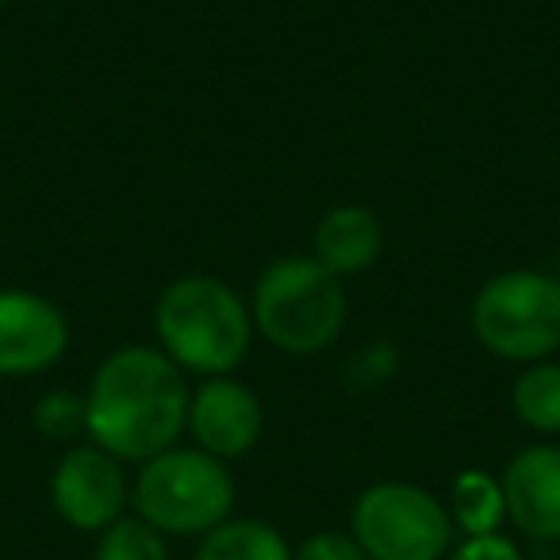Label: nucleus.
<instances>
[{
  "label": "nucleus",
  "mask_w": 560,
  "mask_h": 560,
  "mask_svg": "<svg viewBox=\"0 0 560 560\" xmlns=\"http://www.w3.org/2000/svg\"><path fill=\"white\" fill-rule=\"evenodd\" d=\"M154 330L162 353L196 376H231L246 361L254 315L246 300L219 277L188 272L158 296Z\"/></svg>",
  "instance_id": "obj_2"
},
{
  "label": "nucleus",
  "mask_w": 560,
  "mask_h": 560,
  "mask_svg": "<svg viewBox=\"0 0 560 560\" xmlns=\"http://www.w3.org/2000/svg\"><path fill=\"white\" fill-rule=\"evenodd\" d=\"M131 503L162 537H203L231 518L234 476L226 460L173 445L139 468Z\"/></svg>",
  "instance_id": "obj_4"
},
{
  "label": "nucleus",
  "mask_w": 560,
  "mask_h": 560,
  "mask_svg": "<svg viewBox=\"0 0 560 560\" xmlns=\"http://www.w3.org/2000/svg\"><path fill=\"white\" fill-rule=\"evenodd\" d=\"M450 518L465 537L499 534L506 518V499L503 483L483 468H468L453 480L450 488Z\"/></svg>",
  "instance_id": "obj_13"
},
{
  "label": "nucleus",
  "mask_w": 560,
  "mask_h": 560,
  "mask_svg": "<svg viewBox=\"0 0 560 560\" xmlns=\"http://www.w3.org/2000/svg\"><path fill=\"white\" fill-rule=\"evenodd\" d=\"M188 384L185 373L154 346H124L96 369L89 384L85 434L127 465H147L150 457L173 450L188 430Z\"/></svg>",
  "instance_id": "obj_1"
},
{
  "label": "nucleus",
  "mask_w": 560,
  "mask_h": 560,
  "mask_svg": "<svg viewBox=\"0 0 560 560\" xmlns=\"http://www.w3.org/2000/svg\"><path fill=\"white\" fill-rule=\"evenodd\" d=\"M292 560H369L365 549L353 541L350 534H338V529H323V534L307 537L296 549Z\"/></svg>",
  "instance_id": "obj_17"
},
{
  "label": "nucleus",
  "mask_w": 560,
  "mask_h": 560,
  "mask_svg": "<svg viewBox=\"0 0 560 560\" xmlns=\"http://www.w3.org/2000/svg\"><path fill=\"white\" fill-rule=\"evenodd\" d=\"M472 330L495 358L545 361L560 350V280L534 269L491 277L472 304Z\"/></svg>",
  "instance_id": "obj_5"
},
{
  "label": "nucleus",
  "mask_w": 560,
  "mask_h": 560,
  "mask_svg": "<svg viewBox=\"0 0 560 560\" xmlns=\"http://www.w3.org/2000/svg\"><path fill=\"white\" fill-rule=\"evenodd\" d=\"M450 506L419 483L384 480L358 495L350 537L369 560H442L453 549Z\"/></svg>",
  "instance_id": "obj_6"
},
{
  "label": "nucleus",
  "mask_w": 560,
  "mask_h": 560,
  "mask_svg": "<svg viewBox=\"0 0 560 560\" xmlns=\"http://www.w3.org/2000/svg\"><path fill=\"white\" fill-rule=\"evenodd\" d=\"M384 226L361 203H342L330 208L315 226V261L327 265L335 277H358L381 257Z\"/></svg>",
  "instance_id": "obj_11"
},
{
  "label": "nucleus",
  "mask_w": 560,
  "mask_h": 560,
  "mask_svg": "<svg viewBox=\"0 0 560 560\" xmlns=\"http://www.w3.org/2000/svg\"><path fill=\"white\" fill-rule=\"evenodd\" d=\"M4 4H9V0H0V9H4Z\"/></svg>",
  "instance_id": "obj_19"
},
{
  "label": "nucleus",
  "mask_w": 560,
  "mask_h": 560,
  "mask_svg": "<svg viewBox=\"0 0 560 560\" xmlns=\"http://www.w3.org/2000/svg\"><path fill=\"white\" fill-rule=\"evenodd\" d=\"M93 560H170V545L158 534L150 522L135 518H119L96 537V557Z\"/></svg>",
  "instance_id": "obj_15"
},
{
  "label": "nucleus",
  "mask_w": 560,
  "mask_h": 560,
  "mask_svg": "<svg viewBox=\"0 0 560 560\" xmlns=\"http://www.w3.org/2000/svg\"><path fill=\"white\" fill-rule=\"evenodd\" d=\"M70 350V323L39 292L0 289V376H35Z\"/></svg>",
  "instance_id": "obj_8"
},
{
  "label": "nucleus",
  "mask_w": 560,
  "mask_h": 560,
  "mask_svg": "<svg viewBox=\"0 0 560 560\" xmlns=\"http://www.w3.org/2000/svg\"><path fill=\"white\" fill-rule=\"evenodd\" d=\"M188 430L196 438V450L219 460H234L246 457L261 442L265 411L246 384L231 381V376H211L208 384L192 392Z\"/></svg>",
  "instance_id": "obj_9"
},
{
  "label": "nucleus",
  "mask_w": 560,
  "mask_h": 560,
  "mask_svg": "<svg viewBox=\"0 0 560 560\" xmlns=\"http://www.w3.org/2000/svg\"><path fill=\"white\" fill-rule=\"evenodd\" d=\"M506 518L534 541H560V445H526L499 476Z\"/></svg>",
  "instance_id": "obj_10"
},
{
  "label": "nucleus",
  "mask_w": 560,
  "mask_h": 560,
  "mask_svg": "<svg viewBox=\"0 0 560 560\" xmlns=\"http://www.w3.org/2000/svg\"><path fill=\"white\" fill-rule=\"evenodd\" d=\"M450 560H522V549L506 534H480L465 537Z\"/></svg>",
  "instance_id": "obj_18"
},
{
  "label": "nucleus",
  "mask_w": 560,
  "mask_h": 560,
  "mask_svg": "<svg viewBox=\"0 0 560 560\" xmlns=\"http://www.w3.org/2000/svg\"><path fill=\"white\" fill-rule=\"evenodd\" d=\"M254 330L284 353H319L346 327L342 277L315 257H284L261 272L254 289Z\"/></svg>",
  "instance_id": "obj_3"
},
{
  "label": "nucleus",
  "mask_w": 560,
  "mask_h": 560,
  "mask_svg": "<svg viewBox=\"0 0 560 560\" xmlns=\"http://www.w3.org/2000/svg\"><path fill=\"white\" fill-rule=\"evenodd\" d=\"M131 503L124 460L101 445H78L55 465L50 476V506L66 526L81 534H104L112 522L124 518Z\"/></svg>",
  "instance_id": "obj_7"
},
{
  "label": "nucleus",
  "mask_w": 560,
  "mask_h": 560,
  "mask_svg": "<svg viewBox=\"0 0 560 560\" xmlns=\"http://www.w3.org/2000/svg\"><path fill=\"white\" fill-rule=\"evenodd\" d=\"M296 549L261 518H226L200 537L196 560H292Z\"/></svg>",
  "instance_id": "obj_12"
},
{
  "label": "nucleus",
  "mask_w": 560,
  "mask_h": 560,
  "mask_svg": "<svg viewBox=\"0 0 560 560\" xmlns=\"http://www.w3.org/2000/svg\"><path fill=\"white\" fill-rule=\"evenodd\" d=\"M511 407L522 427L537 434H560V365L534 361L522 369L511 388Z\"/></svg>",
  "instance_id": "obj_14"
},
{
  "label": "nucleus",
  "mask_w": 560,
  "mask_h": 560,
  "mask_svg": "<svg viewBox=\"0 0 560 560\" xmlns=\"http://www.w3.org/2000/svg\"><path fill=\"white\" fill-rule=\"evenodd\" d=\"M32 419L43 438H50V442H70V438L85 434V427H89L85 396H73V392H47V396L35 404Z\"/></svg>",
  "instance_id": "obj_16"
}]
</instances>
